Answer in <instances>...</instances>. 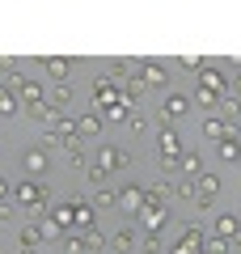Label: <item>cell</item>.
Segmentation results:
<instances>
[{
	"instance_id": "6da1fadb",
	"label": "cell",
	"mask_w": 241,
	"mask_h": 254,
	"mask_svg": "<svg viewBox=\"0 0 241 254\" xmlns=\"http://www.w3.org/2000/svg\"><path fill=\"white\" fill-rule=\"evenodd\" d=\"M13 199H17V208H26L34 220H43V216H47V208H51V187H47V182L26 178V182H17Z\"/></svg>"
},
{
	"instance_id": "7a4b0ae2",
	"label": "cell",
	"mask_w": 241,
	"mask_h": 254,
	"mask_svg": "<svg viewBox=\"0 0 241 254\" xmlns=\"http://www.w3.org/2000/svg\"><path fill=\"white\" fill-rule=\"evenodd\" d=\"M165 220H170L165 195H152V190H148V199H144V208H140V225L148 229V233H161V229H165Z\"/></svg>"
},
{
	"instance_id": "3957f363",
	"label": "cell",
	"mask_w": 241,
	"mask_h": 254,
	"mask_svg": "<svg viewBox=\"0 0 241 254\" xmlns=\"http://www.w3.org/2000/svg\"><path fill=\"white\" fill-rule=\"evenodd\" d=\"M157 153H161V170L174 174V170H178V161H182V153H186V148H182V136L165 127V131H161V140H157Z\"/></svg>"
},
{
	"instance_id": "277c9868",
	"label": "cell",
	"mask_w": 241,
	"mask_h": 254,
	"mask_svg": "<svg viewBox=\"0 0 241 254\" xmlns=\"http://www.w3.org/2000/svg\"><path fill=\"white\" fill-rule=\"evenodd\" d=\"M144 199H148V190H144L140 182H127V187H119V203H115V208L123 212V216H140Z\"/></svg>"
},
{
	"instance_id": "5b68a950",
	"label": "cell",
	"mask_w": 241,
	"mask_h": 254,
	"mask_svg": "<svg viewBox=\"0 0 241 254\" xmlns=\"http://www.w3.org/2000/svg\"><path fill=\"white\" fill-rule=\"evenodd\" d=\"M119 106V89L110 76H93V110H102V115H110V110Z\"/></svg>"
},
{
	"instance_id": "8992f818",
	"label": "cell",
	"mask_w": 241,
	"mask_h": 254,
	"mask_svg": "<svg viewBox=\"0 0 241 254\" xmlns=\"http://www.w3.org/2000/svg\"><path fill=\"white\" fill-rule=\"evenodd\" d=\"M93 165H98V170L110 178V174L127 170V165H131V157H127L123 148H115V144H102V153H98V161H93Z\"/></svg>"
},
{
	"instance_id": "52a82bcc",
	"label": "cell",
	"mask_w": 241,
	"mask_h": 254,
	"mask_svg": "<svg viewBox=\"0 0 241 254\" xmlns=\"http://www.w3.org/2000/svg\"><path fill=\"white\" fill-rule=\"evenodd\" d=\"M199 89H207V93H216V98H224V93H229V76H224L220 68H212V64H203V68H199Z\"/></svg>"
},
{
	"instance_id": "ba28073f",
	"label": "cell",
	"mask_w": 241,
	"mask_h": 254,
	"mask_svg": "<svg viewBox=\"0 0 241 254\" xmlns=\"http://www.w3.org/2000/svg\"><path fill=\"white\" fill-rule=\"evenodd\" d=\"M203 242H207L203 229H199V225H186V229H182V237H178V246H174L170 254H203Z\"/></svg>"
},
{
	"instance_id": "9c48e42d",
	"label": "cell",
	"mask_w": 241,
	"mask_h": 254,
	"mask_svg": "<svg viewBox=\"0 0 241 254\" xmlns=\"http://www.w3.org/2000/svg\"><path fill=\"white\" fill-rule=\"evenodd\" d=\"M186 110H190V98H186V93H170V98L161 102V110H157V115H161V123L170 127L174 119H182Z\"/></svg>"
},
{
	"instance_id": "30bf717a",
	"label": "cell",
	"mask_w": 241,
	"mask_h": 254,
	"mask_svg": "<svg viewBox=\"0 0 241 254\" xmlns=\"http://www.w3.org/2000/svg\"><path fill=\"white\" fill-rule=\"evenodd\" d=\"M13 93H17L21 106H38V102H47V98H43V85H38L34 76H21V85H17Z\"/></svg>"
},
{
	"instance_id": "8fae6325",
	"label": "cell",
	"mask_w": 241,
	"mask_h": 254,
	"mask_svg": "<svg viewBox=\"0 0 241 254\" xmlns=\"http://www.w3.org/2000/svg\"><path fill=\"white\" fill-rule=\"evenodd\" d=\"M21 165H26V174H30V178H43V174H47V165H51V161H47V148H26V157H21Z\"/></svg>"
},
{
	"instance_id": "7c38bea8",
	"label": "cell",
	"mask_w": 241,
	"mask_h": 254,
	"mask_svg": "<svg viewBox=\"0 0 241 254\" xmlns=\"http://www.w3.org/2000/svg\"><path fill=\"white\" fill-rule=\"evenodd\" d=\"M135 81L144 85V89H148V85H161V81H170V76H165V68H161V64H135Z\"/></svg>"
},
{
	"instance_id": "4fadbf2b",
	"label": "cell",
	"mask_w": 241,
	"mask_h": 254,
	"mask_svg": "<svg viewBox=\"0 0 241 254\" xmlns=\"http://www.w3.org/2000/svg\"><path fill=\"white\" fill-rule=\"evenodd\" d=\"M93 216H98V208H93V203L72 199V225H76V229H85V233H89V229H93Z\"/></svg>"
},
{
	"instance_id": "5bb4252c",
	"label": "cell",
	"mask_w": 241,
	"mask_h": 254,
	"mask_svg": "<svg viewBox=\"0 0 241 254\" xmlns=\"http://www.w3.org/2000/svg\"><path fill=\"white\" fill-rule=\"evenodd\" d=\"M237 233H241V220L233 216V212H220V216H216V233H212V237H220V242H233Z\"/></svg>"
},
{
	"instance_id": "9a60e30c",
	"label": "cell",
	"mask_w": 241,
	"mask_h": 254,
	"mask_svg": "<svg viewBox=\"0 0 241 254\" xmlns=\"http://www.w3.org/2000/svg\"><path fill=\"white\" fill-rule=\"evenodd\" d=\"M203 136L220 144L224 136H237V123H224V119H203Z\"/></svg>"
},
{
	"instance_id": "2e32d148",
	"label": "cell",
	"mask_w": 241,
	"mask_h": 254,
	"mask_svg": "<svg viewBox=\"0 0 241 254\" xmlns=\"http://www.w3.org/2000/svg\"><path fill=\"white\" fill-rule=\"evenodd\" d=\"M76 136H85V140L102 136V115H98V110H89V115H80V119H76Z\"/></svg>"
},
{
	"instance_id": "e0dca14e",
	"label": "cell",
	"mask_w": 241,
	"mask_h": 254,
	"mask_svg": "<svg viewBox=\"0 0 241 254\" xmlns=\"http://www.w3.org/2000/svg\"><path fill=\"white\" fill-rule=\"evenodd\" d=\"M135 246H140V237H135V229H119V233L110 237V250H115V254H131Z\"/></svg>"
},
{
	"instance_id": "ac0fdd59",
	"label": "cell",
	"mask_w": 241,
	"mask_h": 254,
	"mask_svg": "<svg viewBox=\"0 0 241 254\" xmlns=\"http://www.w3.org/2000/svg\"><path fill=\"white\" fill-rule=\"evenodd\" d=\"M26 115H30V119H38L43 127H55L63 110H55V106H47V102H38V106H26Z\"/></svg>"
},
{
	"instance_id": "d6986e66",
	"label": "cell",
	"mask_w": 241,
	"mask_h": 254,
	"mask_svg": "<svg viewBox=\"0 0 241 254\" xmlns=\"http://www.w3.org/2000/svg\"><path fill=\"white\" fill-rule=\"evenodd\" d=\"M216 153H220V161L237 165V161H241V140H237V136H224L220 144H216Z\"/></svg>"
},
{
	"instance_id": "ffe728a7",
	"label": "cell",
	"mask_w": 241,
	"mask_h": 254,
	"mask_svg": "<svg viewBox=\"0 0 241 254\" xmlns=\"http://www.w3.org/2000/svg\"><path fill=\"white\" fill-rule=\"evenodd\" d=\"M216 110H220V119H224V123H237V119H241V98L224 93V98H220V106H216Z\"/></svg>"
},
{
	"instance_id": "44dd1931",
	"label": "cell",
	"mask_w": 241,
	"mask_h": 254,
	"mask_svg": "<svg viewBox=\"0 0 241 254\" xmlns=\"http://www.w3.org/2000/svg\"><path fill=\"white\" fill-rule=\"evenodd\" d=\"M72 102V81H55V89H51V98H47V106H68Z\"/></svg>"
},
{
	"instance_id": "7402d4cb",
	"label": "cell",
	"mask_w": 241,
	"mask_h": 254,
	"mask_svg": "<svg viewBox=\"0 0 241 254\" xmlns=\"http://www.w3.org/2000/svg\"><path fill=\"white\" fill-rule=\"evenodd\" d=\"M17 110H21L17 93H13V89H4V85H0V119H9V115H17Z\"/></svg>"
},
{
	"instance_id": "603a6c76",
	"label": "cell",
	"mask_w": 241,
	"mask_h": 254,
	"mask_svg": "<svg viewBox=\"0 0 241 254\" xmlns=\"http://www.w3.org/2000/svg\"><path fill=\"white\" fill-rule=\"evenodd\" d=\"M43 68L55 76V81H68V60H63V55H47V60H43Z\"/></svg>"
},
{
	"instance_id": "cb8c5ba5",
	"label": "cell",
	"mask_w": 241,
	"mask_h": 254,
	"mask_svg": "<svg viewBox=\"0 0 241 254\" xmlns=\"http://www.w3.org/2000/svg\"><path fill=\"white\" fill-rule=\"evenodd\" d=\"M127 72H131V64H127V60H115V64H110V68H106V76H110V81H115V85H123V89H127V81H131V76H127Z\"/></svg>"
},
{
	"instance_id": "d4e9b609",
	"label": "cell",
	"mask_w": 241,
	"mask_h": 254,
	"mask_svg": "<svg viewBox=\"0 0 241 254\" xmlns=\"http://www.w3.org/2000/svg\"><path fill=\"white\" fill-rule=\"evenodd\" d=\"M199 165H203V161H199V153H182V161H178V170L186 174V178H199Z\"/></svg>"
},
{
	"instance_id": "484cf974",
	"label": "cell",
	"mask_w": 241,
	"mask_h": 254,
	"mask_svg": "<svg viewBox=\"0 0 241 254\" xmlns=\"http://www.w3.org/2000/svg\"><path fill=\"white\" fill-rule=\"evenodd\" d=\"M115 203H119V190H106V187H98V195H93V208H115Z\"/></svg>"
},
{
	"instance_id": "4316f807",
	"label": "cell",
	"mask_w": 241,
	"mask_h": 254,
	"mask_svg": "<svg viewBox=\"0 0 241 254\" xmlns=\"http://www.w3.org/2000/svg\"><path fill=\"white\" fill-rule=\"evenodd\" d=\"M174 195L178 199H195L199 190H195V178H182V182H174Z\"/></svg>"
},
{
	"instance_id": "83f0119b",
	"label": "cell",
	"mask_w": 241,
	"mask_h": 254,
	"mask_svg": "<svg viewBox=\"0 0 241 254\" xmlns=\"http://www.w3.org/2000/svg\"><path fill=\"white\" fill-rule=\"evenodd\" d=\"M68 165H76V170H89V161H85V148H80V144L68 148Z\"/></svg>"
},
{
	"instance_id": "f1b7e54d",
	"label": "cell",
	"mask_w": 241,
	"mask_h": 254,
	"mask_svg": "<svg viewBox=\"0 0 241 254\" xmlns=\"http://www.w3.org/2000/svg\"><path fill=\"white\" fill-rule=\"evenodd\" d=\"M203 254H229V242H220V237H207V242H203Z\"/></svg>"
},
{
	"instance_id": "f546056e",
	"label": "cell",
	"mask_w": 241,
	"mask_h": 254,
	"mask_svg": "<svg viewBox=\"0 0 241 254\" xmlns=\"http://www.w3.org/2000/svg\"><path fill=\"white\" fill-rule=\"evenodd\" d=\"M195 98H199V106H203V110H216V106H220V98H216V93H207V89H199Z\"/></svg>"
},
{
	"instance_id": "4dcf8cb0",
	"label": "cell",
	"mask_w": 241,
	"mask_h": 254,
	"mask_svg": "<svg viewBox=\"0 0 241 254\" xmlns=\"http://www.w3.org/2000/svg\"><path fill=\"white\" fill-rule=\"evenodd\" d=\"M140 250H144V254H161V237H157V233H148V237L140 242Z\"/></svg>"
},
{
	"instance_id": "1f68e13d",
	"label": "cell",
	"mask_w": 241,
	"mask_h": 254,
	"mask_svg": "<svg viewBox=\"0 0 241 254\" xmlns=\"http://www.w3.org/2000/svg\"><path fill=\"white\" fill-rule=\"evenodd\" d=\"M127 127H131L135 136H144V131H148V119H144V115H131V119H127Z\"/></svg>"
},
{
	"instance_id": "d6a6232c",
	"label": "cell",
	"mask_w": 241,
	"mask_h": 254,
	"mask_svg": "<svg viewBox=\"0 0 241 254\" xmlns=\"http://www.w3.org/2000/svg\"><path fill=\"white\" fill-rule=\"evenodd\" d=\"M13 212H17L13 203H0V225H4V220H13Z\"/></svg>"
},
{
	"instance_id": "836d02e7",
	"label": "cell",
	"mask_w": 241,
	"mask_h": 254,
	"mask_svg": "<svg viewBox=\"0 0 241 254\" xmlns=\"http://www.w3.org/2000/svg\"><path fill=\"white\" fill-rule=\"evenodd\" d=\"M229 93H233V98H241V72H237V76L229 81Z\"/></svg>"
},
{
	"instance_id": "e575fe53",
	"label": "cell",
	"mask_w": 241,
	"mask_h": 254,
	"mask_svg": "<svg viewBox=\"0 0 241 254\" xmlns=\"http://www.w3.org/2000/svg\"><path fill=\"white\" fill-rule=\"evenodd\" d=\"M0 203H9V182L0 178Z\"/></svg>"
},
{
	"instance_id": "d590c367",
	"label": "cell",
	"mask_w": 241,
	"mask_h": 254,
	"mask_svg": "<svg viewBox=\"0 0 241 254\" xmlns=\"http://www.w3.org/2000/svg\"><path fill=\"white\" fill-rule=\"evenodd\" d=\"M21 254H38V250H21Z\"/></svg>"
},
{
	"instance_id": "8d00e7d4",
	"label": "cell",
	"mask_w": 241,
	"mask_h": 254,
	"mask_svg": "<svg viewBox=\"0 0 241 254\" xmlns=\"http://www.w3.org/2000/svg\"><path fill=\"white\" fill-rule=\"evenodd\" d=\"M237 123H241V119H237Z\"/></svg>"
}]
</instances>
